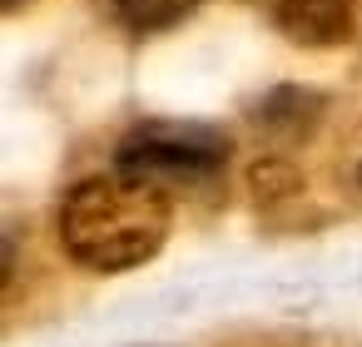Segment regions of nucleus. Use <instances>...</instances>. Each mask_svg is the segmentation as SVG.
<instances>
[{"instance_id": "1", "label": "nucleus", "mask_w": 362, "mask_h": 347, "mask_svg": "<svg viewBox=\"0 0 362 347\" xmlns=\"http://www.w3.org/2000/svg\"><path fill=\"white\" fill-rule=\"evenodd\" d=\"M174 189L139 174H100L65 194L60 204V243L90 273H129L159 258L174 228Z\"/></svg>"}, {"instance_id": "2", "label": "nucleus", "mask_w": 362, "mask_h": 347, "mask_svg": "<svg viewBox=\"0 0 362 347\" xmlns=\"http://www.w3.org/2000/svg\"><path fill=\"white\" fill-rule=\"evenodd\" d=\"M115 169L154 179L164 189L194 184V179H209L223 169V139L209 129H194V124H149L119 144Z\"/></svg>"}, {"instance_id": "3", "label": "nucleus", "mask_w": 362, "mask_h": 347, "mask_svg": "<svg viewBox=\"0 0 362 347\" xmlns=\"http://www.w3.org/2000/svg\"><path fill=\"white\" fill-rule=\"evenodd\" d=\"M278 25L298 45H337L352 30V6L347 0H283Z\"/></svg>"}, {"instance_id": "4", "label": "nucleus", "mask_w": 362, "mask_h": 347, "mask_svg": "<svg viewBox=\"0 0 362 347\" xmlns=\"http://www.w3.org/2000/svg\"><path fill=\"white\" fill-rule=\"evenodd\" d=\"M115 6V16L129 25V30H139V35H154V30H169V25H179L199 0H110Z\"/></svg>"}, {"instance_id": "5", "label": "nucleus", "mask_w": 362, "mask_h": 347, "mask_svg": "<svg viewBox=\"0 0 362 347\" xmlns=\"http://www.w3.org/2000/svg\"><path fill=\"white\" fill-rule=\"evenodd\" d=\"M6 6H21V0H6Z\"/></svg>"}]
</instances>
